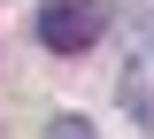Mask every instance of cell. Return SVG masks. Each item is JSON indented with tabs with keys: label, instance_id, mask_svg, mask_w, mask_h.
Segmentation results:
<instances>
[{
	"label": "cell",
	"instance_id": "obj_1",
	"mask_svg": "<svg viewBox=\"0 0 154 139\" xmlns=\"http://www.w3.org/2000/svg\"><path fill=\"white\" fill-rule=\"evenodd\" d=\"M100 23H108L100 0H46V8H38V46H46V54H85V46L100 39Z\"/></svg>",
	"mask_w": 154,
	"mask_h": 139
},
{
	"label": "cell",
	"instance_id": "obj_2",
	"mask_svg": "<svg viewBox=\"0 0 154 139\" xmlns=\"http://www.w3.org/2000/svg\"><path fill=\"white\" fill-rule=\"evenodd\" d=\"M46 139H100V131H93L85 116H54V124H46Z\"/></svg>",
	"mask_w": 154,
	"mask_h": 139
}]
</instances>
